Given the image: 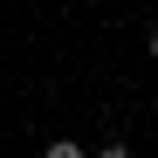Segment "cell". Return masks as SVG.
<instances>
[{"instance_id":"obj_1","label":"cell","mask_w":158,"mask_h":158,"mask_svg":"<svg viewBox=\"0 0 158 158\" xmlns=\"http://www.w3.org/2000/svg\"><path fill=\"white\" fill-rule=\"evenodd\" d=\"M41 158H83V144H76V138H55V144H48Z\"/></svg>"},{"instance_id":"obj_2","label":"cell","mask_w":158,"mask_h":158,"mask_svg":"<svg viewBox=\"0 0 158 158\" xmlns=\"http://www.w3.org/2000/svg\"><path fill=\"white\" fill-rule=\"evenodd\" d=\"M96 158H131V144H117V138H110V144H103Z\"/></svg>"},{"instance_id":"obj_3","label":"cell","mask_w":158,"mask_h":158,"mask_svg":"<svg viewBox=\"0 0 158 158\" xmlns=\"http://www.w3.org/2000/svg\"><path fill=\"white\" fill-rule=\"evenodd\" d=\"M151 62H158V28H151Z\"/></svg>"}]
</instances>
